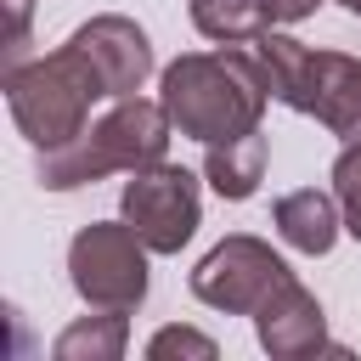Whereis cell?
<instances>
[{
  "label": "cell",
  "mask_w": 361,
  "mask_h": 361,
  "mask_svg": "<svg viewBox=\"0 0 361 361\" xmlns=\"http://www.w3.org/2000/svg\"><path fill=\"white\" fill-rule=\"evenodd\" d=\"M6 68H17V62H28V28H34V0H6ZM0 68V73H6Z\"/></svg>",
  "instance_id": "cell-17"
},
{
  "label": "cell",
  "mask_w": 361,
  "mask_h": 361,
  "mask_svg": "<svg viewBox=\"0 0 361 361\" xmlns=\"http://www.w3.org/2000/svg\"><path fill=\"white\" fill-rule=\"evenodd\" d=\"M130 350V310H96V316H79L56 333L51 355L56 361H118Z\"/></svg>",
  "instance_id": "cell-13"
},
{
  "label": "cell",
  "mask_w": 361,
  "mask_h": 361,
  "mask_svg": "<svg viewBox=\"0 0 361 361\" xmlns=\"http://www.w3.org/2000/svg\"><path fill=\"white\" fill-rule=\"evenodd\" d=\"M305 118H316L344 147H361V56H344V51H316L310 56Z\"/></svg>",
  "instance_id": "cell-9"
},
{
  "label": "cell",
  "mask_w": 361,
  "mask_h": 361,
  "mask_svg": "<svg viewBox=\"0 0 361 361\" xmlns=\"http://www.w3.org/2000/svg\"><path fill=\"white\" fill-rule=\"evenodd\" d=\"M186 11H192V28L214 45H243L271 28L265 0H186Z\"/></svg>",
  "instance_id": "cell-14"
},
{
  "label": "cell",
  "mask_w": 361,
  "mask_h": 361,
  "mask_svg": "<svg viewBox=\"0 0 361 361\" xmlns=\"http://www.w3.org/2000/svg\"><path fill=\"white\" fill-rule=\"evenodd\" d=\"M288 276H293V271H288V259H282L271 243L237 231V237L214 243V248L192 265V293H197L209 310H220V316H254V310L271 299V288L288 282Z\"/></svg>",
  "instance_id": "cell-6"
},
{
  "label": "cell",
  "mask_w": 361,
  "mask_h": 361,
  "mask_svg": "<svg viewBox=\"0 0 361 361\" xmlns=\"http://www.w3.org/2000/svg\"><path fill=\"white\" fill-rule=\"evenodd\" d=\"M118 214L135 226V237L152 248V254H180L197 226H203V192H197V175L186 164H147L124 180L118 192Z\"/></svg>",
  "instance_id": "cell-5"
},
{
  "label": "cell",
  "mask_w": 361,
  "mask_h": 361,
  "mask_svg": "<svg viewBox=\"0 0 361 361\" xmlns=\"http://www.w3.org/2000/svg\"><path fill=\"white\" fill-rule=\"evenodd\" d=\"M169 113L164 102L147 96H113V107L102 118H90L68 147L39 152V186L45 192H79L96 186L107 175H135L158 158H169Z\"/></svg>",
  "instance_id": "cell-2"
},
{
  "label": "cell",
  "mask_w": 361,
  "mask_h": 361,
  "mask_svg": "<svg viewBox=\"0 0 361 361\" xmlns=\"http://www.w3.org/2000/svg\"><path fill=\"white\" fill-rule=\"evenodd\" d=\"M68 39L90 56V68L102 73L107 96H135V90L152 79V39H147V28H141L135 17H124V11H102V17H90V23H79Z\"/></svg>",
  "instance_id": "cell-7"
},
{
  "label": "cell",
  "mask_w": 361,
  "mask_h": 361,
  "mask_svg": "<svg viewBox=\"0 0 361 361\" xmlns=\"http://www.w3.org/2000/svg\"><path fill=\"white\" fill-rule=\"evenodd\" d=\"M338 6H344V11H350V17H361V0H338Z\"/></svg>",
  "instance_id": "cell-19"
},
{
  "label": "cell",
  "mask_w": 361,
  "mask_h": 361,
  "mask_svg": "<svg viewBox=\"0 0 361 361\" xmlns=\"http://www.w3.org/2000/svg\"><path fill=\"white\" fill-rule=\"evenodd\" d=\"M158 102L175 124V135L192 141H231L259 130L271 107V85L259 73L254 45H220V51H186L158 73Z\"/></svg>",
  "instance_id": "cell-1"
},
{
  "label": "cell",
  "mask_w": 361,
  "mask_h": 361,
  "mask_svg": "<svg viewBox=\"0 0 361 361\" xmlns=\"http://www.w3.org/2000/svg\"><path fill=\"white\" fill-rule=\"evenodd\" d=\"M0 90H6V107H11V124L23 130L28 147L51 152V147H68L85 124H90V107L96 102H113L102 73L90 68V56L68 39L45 56H28L17 68L0 73Z\"/></svg>",
  "instance_id": "cell-3"
},
{
  "label": "cell",
  "mask_w": 361,
  "mask_h": 361,
  "mask_svg": "<svg viewBox=\"0 0 361 361\" xmlns=\"http://www.w3.org/2000/svg\"><path fill=\"white\" fill-rule=\"evenodd\" d=\"M271 226H276V237H282L288 248H299V254H327V248L338 243V231H344V214H338V197H333V192L299 186V192L276 197Z\"/></svg>",
  "instance_id": "cell-10"
},
{
  "label": "cell",
  "mask_w": 361,
  "mask_h": 361,
  "mask_svg": "<svg viewBox=\"0 0 361 361\" xmlns=\"http://www.w3.org/2000/svg\"><path fill=\"white\" fill-rule=\"evenodd\" d=\"M316 6L322 0H265V11H271V23H305V17H316Z\"/></svg>",
  "instance_id": "cell-18"
},
{
  "label": "cell",
  "mask_w": 361,
  "mask_h": 361,
  "mask_svg": "<svg viewBox=\"0 0 361 361\" xmlns=\"http://www.w3.org/2000/svg\"><path fill=\"white\" fill-rule=\"evenodd\" d=\"M333 197H338L344 231L361 243V147H344V152L333 158Z\"/></svg>",
  "instance_id": "cell-15"
},
{
  "label": "cell",
  "mask_w": 361,
  "mask_h": 361,
  "mask_svg": "<svg viewBox=\"0 0 361 361\" xmlns=\"http://www.w3.org/2000/svg\"><path fill=\"white\" fill-rule=\"evenodd\" d=\"M147 243L135 226L118 220H90L68 243V282L90 310H135L147 299Z\"/></svg>",
  "instance_id": "cell-4"
},
{
  "label": "cell",
  "mask_w": 361,
  "mask_h": 361,
  "mask_svg": "<svg viewBox=\"0 0 361 361\" xmlns=\"http://www.w3.org/2000/svg\"><path fill=\"white\" fill-rule=\"evenodd\" d=\"M254 338H259V350L276 355V361L316 355V350H327V310H322V299H316L299 276H288V282H276L271 299L254 310Z\"/></svg>",
  "instance_id": "cell-8"
},
{
  "label": "cell",
  "mask_w": 361,
  "mask_h": 361,
  "mask_svg": "<svg viewBox=\"0 0 361 361\" xmlns=\"http://www.w3.org/2000/svg\"><path fill=\"white\" fill-rule=\"evenodd\" d=\"M203 180H209L226 203L254 197L259 180H265V135L248 130V135H231V141H209V147H203Z\"/></svg>",
  "instance_id": "cell-11"
},
{
  "label": "cell",
  "mask_w": 361,
  "mask_h": 361,
  "mask_svg": "<svg viewBox=\"0 0 361 361\" xmlns=\"http://www.w3.org/2000/svg\"><path fill=\"white\" fill-rule=\"evenodd\" d=\"M175 355H192V361H214L220 355V344L209 338V333H197V327H158L152 338H147V361H175Z\"/></svg>",
  "instance_id": "cell-16"
},
{
  "label": "cell",
  "mask_w": 361,
  "mask_h": 361,
  "mask_svg": "<svg viewBox=\"0 0 361 361\" xmlns=\"http://www.w3.org/2000/svg\"><path fill=\"white\" fill-rule=\"evenodd\" d=\"M254 56H259V73L271 85V102H282L288 113H305V90H310V45L282 34V28H265L259 39H248Z\"/></svg>",
  "instance_id": "cell-12"
}]
</instances>
